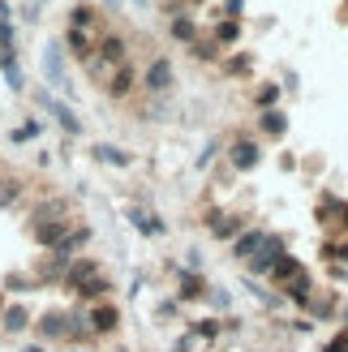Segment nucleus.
I'll return each mask as SVG.
<instances>
[{"instance_id":"nucleus-1","label":"nucleus","mask_w":348,"mask_h":352,"mask_svg":"<svg viewBox=\"0 0 348 352\" xmlns=\"http://www.w3.org/2000/svg\"><path fill=\"white\" fill-rule=\"evenodd\" d=\"M39 65H43V82H47V91H61V95H65V103L74 99V78H69L65 43H61V39H47V43H43Z\"/></svg>"},{"instance_id":"nucleus-2","label":"nucleus","mask_w":348,"mask_h":352,"mask_svg":"<svg viewBox=\"0 0 348 352\" xmlns=\"http://www.w3.org/2000/svg\"><path fill=\"white\" fill-rule=\"evenodd\" d=\"M288 254V236H280V232H267L263 236V245L254 250V258L246 262V275H254V279H267V271L275 267Z\"/></svg>"},{"instance_id":"nucleus-3","label":"nucleus","mask_w":348,"mask_h":352,"mask_svg":"<svg viewBox=\"0 0 348 352\" xmlns=\"http://www.w3.org/2000/svg\"><path fill=\"white\" fill-rule=\"evenodd\" d=\"M34 103H39V108L52 116V120H56V125L69 133V138H82V120H78V112H74V103H65V99H56V95H52V91H34Z\"/></svg>"},{"instance_id":"nucleus-4","label":"nucleus","mask_w":348,"mask_h":352,"mask_svg":"<svg viewBox=\"0 0 348 352\" xmlns=\"http://www.w3.org/2000/svg\"><path fill=\"white\" fill-rule=\"evenodd\" d=\"M172 86H177V65H172L168 56H155V60L142 69V91L155 95V99H168Z\"/></svg>"},{"instance_id":"nucleus-5","label":"nucleus","mask_w":348,"mask_h":352,"mask_svg":"<svg viewBox=\"0 0 348 352\" xmlns=\"http://www.w3.org/2000/svg\"><path fill=\"white\" fill-rule=\"evenodd\" d=\"M228 168L241 172V176H250L263 168V142L258 138H237V142L228 146Z\"/></svg>"},{"instance_id":"nucleus-6","label":"nucleus","mask_w":348,"mask_h":352,"mask_svg":"<svg viewBox=\"0 0 348 352\" xmlns=\"http://www.w3.org/2000/svg\"><path fill=\"white\" fill-rule=\"evenodd\" d=\"M34 336H39V344H69V309H43L34 318Z\"/></svg>"},{"instance_id":"nucleus-7","label":"nucleus","mask_w":348,"mask_h":352,"mask_svg":"<svg viewBox=\"0 0 348 352\" xmlns=\"http://www.w3.org/2000/svg\"><path fill=\"white\" fill-rule=\"evenodd\" d=\"M275 292H280L284 296V301H288V309H309V301H314V292H318V284H314V275H309V267L301 271V275H292L288 279V284L284 288H275Z\"/></svg>"},{"instance_id":"nucleus-8","label":"nucleus","mask_w":348,"mask_h":352,"mask_svg":"<svg viewBox=\"0 0 348 352\" xmlns=\"http://www.w3.org/2000/svg\"><path fill=\"white\" fill-rule=\"evenodd\" d=\"M172 275H177V292H172V296H177L181 305L206 301V288H211V284H206V275H202V271H185V267H172Z\"/></svg>"},{"instance_id":"nucleus-9","label":"nucleus","mask_w":348,"mask_h":352,"mask_svg":"<svg viewBox=\"0 0 348 352\" xmlns=\"http://www.w3.org/2000/svg\"><path fill=\"white\" fill-rule=\"evenodd\" d=\"M95 275H103L99 258H91V254H78V258H74V262L65 267V279H61V288H65V292H78L82 284H91Z\"/></svg>"},{"instance_id":"nucleus-10","label":"nucleus","mask_w":348,"mask_h":352,"mask_svg":"<svg viewBox=\"0 0 348 352\" xmlns=\"http://www.w3.org/2000/svg\"><path fill=\"white\" fill-rule=\"evenodd\" d=\"M86 318H91V331H95V340L99 336H116L120 331V305L116 301H99V305H86Z\"/></svg>"},{"instance_id":"nucleus-11","label":"nucleus","mask_w":348,"mask_h":352,"mask_svg":"<svg viewBox=\"0 0 348 352\" xmlns=\"http://www.w3.org/2000/svg\"><path fill=\"white\" fill-rule=\"evenodd\" d=\"M246 215H232V210H211V215H206V232H211L215 241H237L241 232H246Z\"/></svg>"},{"instance_id":"nucleus-12","label":"nucleus","mask_w":348,"mask_h":352,"mask_svg":"<svg viewBox=\"0 0 348 352\" xmlns=\"http://www.w3.org/2000/svg\"><path fill=\"white\" fill-rule=\"evenodd\" d=\"M69 228H74V215H65V219H43V223H30V236H34V245H39V250H56Z\"/></svg>"},{"instance_id":"nucleus-13","label":"nucleus","mask_w":348,"mask_h":352,"mask_svg":"<svg viewBox=\"0 0 348 352\" xmlns=\"http://www.w3.org/2000/svg\"><path fill=\"white\" fill-rule=\"evenodd\" d=\"M95 56L103 60V65H112V69H120V65H129V39L125 34H103V39L95 43Z\"/></svg>"},{"instance_id":"nucleus-14","label":"nucleus","mask_w":348,"mask_h":352,"mask_svg":"<svg viewBox=\"0 0 348 352\" xmlns=\"http://www.w3.org/2000/svg\"><path fill=\"white\" fill-rule=\"evenodd\" d=\"M305 318L314 322V327L340 318V292H336V288H318V292H314V301H309V309H305Z\"/></svg>"},{"instance_id":"nucleus-15","label":"nucleus","mask_w":348,"mask_h":352,"mask_svg":"<svg viewBox=\"0 0 348 352\" xmlns=\"http://www.w3.org/2000/svg\"><path fill=\"white\" fill-rule=\"evenodd\" d=\"M125 219H129V223H133L142 236H151V241L168 236V223H164V215H155V210H146V206H125Z\"/></svg>"},{"instance_id":"nucleus-16","label":"nucleus","mask_w":348,"mask_h":352,"mask_svg":"<svg viewBox=\"0 0 348 352\" xmlns=\"http://www.w3.org/2000/svg\"><path fill=\"white\" fill-rule=\"evenodd\" d=\"M263 236H267V228H263V223H250L246 232H241V236H237V241L228 245V258L246 267V262L254 258V250H258V245H263Z\"/></svg>"},{"instance_id":"nucleus-17","label":"nucleus","mask_w":348,"mask_h":352,"mask_svg":"<svg viewBox=\"0 0 348 352\" xmlns=\"http://www.w3.org/2000/svg\"><path fill=\"white\" fill-rule=\"evenodd\" d=\"M30 327H34V314H30V305L13 301V305H5V309H0V331H5V336H26Z\"/></svg>"},{"instance_id":"nucleus-18","label":"nucleus","mask_w":348,"mask_h":352,"mask_svg":"<svg viewBox=\"0 0 348 352\" xmlns=\"http://www.w3.org/2000/svg\"><path fill=\"white\" fill-rule=\"evenodd\" d=\"M91 228H86V223H74V228H69V232L61 236V245H56V250H47V254H56V258H65V262H74L82 250H86V245H91Z\"/></svg>"},{"instance_id":"nucleus-19","label":"nucleus","mask_w":348,"mask_h":352,"mask_svg":"<svg viewBox=\"0 0 348 352\" xmlns=\"http://www.w3.org/2000/svg\"><path fill=\"white\" fill-rule=\"evenodd\" d=\"M103 86H108V95H112V99H129L138 86H142V74H138L133 65H120V69H112V78L103 82Z\"/></svg>"},{"instance_id":"nucleus-20","label":"nucleus","mask_w":348,"mask_h":352,"mask_svg":"<svg viewBox=\"0 0 348 352\" xmlns=\"http://www.w3.org/2000/svg\"><path fill=\"white\" fill-rule=\"evenodd\" d=\"M284 133H288V112H284V108L258 112V138H267V142H280Z\"/></svg>"},{"instance_id":"nucleus-21","label":"nucleus","mask_w":348,"mask_h":352,"mask_svg":"<svg viewBox=\"0 0 348 352\" xmlns=\"http://www.w3.org/2000/svg\"><path fill=\"white\" fill-rule=\"evenodd\" d=\"M61 43H65V52H69V56H74V60H82V65L95 56V39H91V30H74V26H69Z\"/></svg>"},{"instance_id":"nucleus-22","label":"nucleus","mask_w":348,"mask_h":352,"mask_svg":"<svg viewBox=\"0 0 348 352\" xmlns=\"http://www.w3.org/2000/svg\"><path fill=\"white\" fill-rule=\"evenodd\" d=\"M301 271H305V262H301L297 254H284V258H280V262H275V267L267 271V279H263V284H271V288H284L288 279H292V275H301Z\"/></svg>"},{"instance_id":"nucleus-23","label":"nucleus","mask_w":348,"mask_h":352,"mask_svg":"<svg viewBox=\"0 0 348 352\" xmlns=\"http://www.w3.org/2000/svg\"><path fill=\"white\" fill-rule=\"evenodd\" d=\"M112 288H116V284H112L108 275H95L91 284H82L74 296H78V305H99V301H108V296H112Z\"/></svg>"},{"instance_id":"nucleus-24","label":"nucleus","mask_w":348,"mask_h":352,"mask_svg":"<svg viewBox=\"0 0 348 352\" xmlns=\"http://www.w3.org/2000/svg\"><path fill=\"white\" fill-rule=\"evenodd\" d=\"M0 74H5V86H9V91H17V95L26 91V74H22L17 52H0Z\"/></svg>"},{"instance_id":"nucleus-25","label":"nucleus","mask_w":348,"mask_h":352,"mask_svg":"<svg viewBox=\"0 0 348 352\" xmlns=\"http://www.w3.org/2000/svg\"><path fill=\"white\" fill-rule=\"evenodd\" d=\"M91 155H95L99 164H108V168H129V164H133V155H129L125 146H112V142H95Z\"/></svg>"},{"instance_id":"nucleus-26","label":"nucleus","mask_w":348,"mask_h":352,"mask_svg":"<svg viewBox=\"0 0 348 352\" xmlns=\"http://www.w3.org/2000/svg\"><path fill=\"white\" fill-rule=\"evenodd\" d=\"M168 34H172V39H177V43H194L198 39V22H194V13H172V22H168Z\"/></svg>"},{"instance_id":"nucleus-27","label":"nucleus","mask_w":348,"mask_h":352,"mask_svg":"<svg viewBox=\"0 0 348 352\" xmlns=\"http://www.w3.org/2000/svg\"><path fill=\"white\" fill-rule=\"evenodd\" d=\"M219 65H224V74H228L232 82H237V78H250V74H254V52H228Z\"/></svg>"},{"instance_id":"nucleus-28","label":"nucleus","mask_w":348,"mask_h":352,"mask_svg":"<svg viewBox=\"0 0 348 352\" xmlns=\"http://www.w3.org/2000/svg\"><path fill=\"white\" fill-rule=\"evenodd\" d=\"M211 39H215L224 52H232V47L241 43V22H228V17H219L215 30H211Z\"/></svg>"},{"instance_id":"nucleus-29","label":"nucleus","mask_w":348,"mask_h":352,"mask_svg":"<svg viewBox=\"0 0 348 352\" xmlns=\"http://www.w3.org/2000/svg\"><path fill=\"white\" fill-rule=\"evenodd\" d=\"M280 95H284V86H280V82H263V86L254 91V108H258V112L280 108Z\"/></svg>"},{"instance_id":"nucleus-30","label":"nucleus","mask_w":348,"mask_h":352,"mask_svg":"<svg viewBox=\"0 0 348 352\" xmlns=\"http://www.w3.org/2000/svg\"><path fill=\"white\" fill-rule=\"evenodd\" d=\"M189 331H194L198 344H215L224 336V318H198V322H189Z\"/></svg>"},{"instance_id":"nucleus-31","label":"nucleus","mask_w":348,"mask_h":352,"mask_svg":"<svg viewBox=\"0 0 348 352\" xmlns=\"http://www.w3.org/2000/svg\"><path fill=\"white\" fill-rule=\"evenodd\" d=\"M189 56H198L202 65H215V60H224V47L215 39H194L189 43Z\"/></svg>"},{"instance_id":"nucleus-32","label":"nucleus","mask_w":348,"mask_h":352,"mask_svg":"<svg viewBox=\"0 0 348 352\" xmlns=\"http://www.w3.org/2000/svg\"><path fill=\"white\" fill-rule=\"evenodd\" d=\"M95 17H99V9L82 0V5L69 9V26H74V30H91V26H95Z\"/></svg>"},{"instance_id":"nucleus-33","label":"nucleus","mask_w":348,"mask_h":352,"mask_svg":"<svg viewBox=\"0 0 348 352\" xmlns=\"http://www.w3.org/2000/svg\"><path fill=\"white\" fill-rule=\"evenodd\" d=\"M344 210V198H336V193H323L318 198V223H336Z\"/></svg>"},{"instance_id":"nucleus-34","label":"nucleus","mask_w":348,"mask_h":352,"mask_svg":"<svg viewBox=\"0 0 348 352\" xmlns=\"http://www.w3.org/2000/svg\"><path fill=\"white\" fill-rule=\"evenodd\" d=\"M39 133H43V120H34V116H30V120H22L17 129H9V142H13V146H22V142H30V138H39Z\"/></svg>"},{"instance_id":"nucleus-35","label":"nucleus","mask_w":348,"mask_h":352,"mask_svg":"<svg viewBox=\"0 0 348 352\" xmlns=\"http://www.w3.org/2000/svg\"><path fill=\"white\" fill-rule=\"evenodd\" d=\"M206 305L215 309V318H228V309H232V292H224V288H206Z\"/></svg>"},{"instance_id":"nucleus-36","label":"nucleus","mask_w":348,"mask_h":352,"mask_svg":"<svg viewBox=\"0 0 348 352\" xmlns=\"http://www.w3.org/2000/svg\"><path fill=\"white\" fill-rule=\"evenodd\" d=\"M219 151H224V142H219V138H211V142H206L202 151H198V160H194V168L202 172V168H211L215 160H219Z\"/></svg>"},{"instance_id":"nucleus-37","label":"nucleus","mask_w":348,"mask_h":352,"mask_svg":"<svg viewBox=\"0 0 348 352\" xmlns=\"http://www.w3.org/2000/svg\"><path fill=\"white\" fill-rule=\"evenodd\" d=\"M17 198H22V181H13V176H9V181H0V210H9Z\"/></svg>"},{"instance_id":"nucleus-38","label":"nucleus","mask_w":348,"mask_h":352,"mask_svg":"<svg viewBox=\"0 0 348 352\" xmlns=\"http://www.w3.org/2000/svg\"><path fill=\"white\" fill-rule=\"evenodd\" d=\"M5 288H9V292H34L39 284H34V275H30V271H22V275L13 271V275L5 279Z\"/></svg>"},{"instance_id":"nucleus-39","label":"nucleus","mask_w":348,"mask_h":352,"mask_svg":"<svg viewBox=\"0 0 348 352\" xmlns=\"http://www.w3.org/2000/svg\"><path fill=\"white\" fill-rule=\"evenodd\" d=\"M177 314H181V301H177V296H164V301L155 305V318H160V322H172Z\"/></svg>"},{"instance_id":"nucleus-40","label":"nucleus","mask_w":348,"mask_h":352,"mask_svg":"<svg viewBox=\"0 0 348 352\" xmlns=\"http://www.w3.org/2000/svg\"><path fill=\"white\" fill-rule=\"evenodd\" d=\"M219 17H228V22H241V17H246V0H224V5H219Z\"/></svg>"},{"instance_id":"nucleus-41","label":"nucleus","mask_w":348,"mask_h":352,"mask_svg":"<svg viewBox=\"0 0 348 352\" xmlns=\"http://www.w3.org/2000/svg\"><path fill=\"white\" fill-rule=\"evenodd\" d=\"M323 352H348V327H340V331H331V340L323 344Z\"/></svg>"},{"instance_id":"nucleus-42","label":"nucleus","mask_w":348,"mask_h":352,"mask_svg":"<svg viewBox=\"0 0 348 352\" xmlns=\"http://www.w3.org/2000/svg\"><path fill=\"white\" fill-rule=\"evenodd\" d=\"M0 52H17V30H13V22H0Z\"/></svg>"},{"instance_id":"nucleus-43","label":"nucleus","mask_w":348,"mask_h":352,"mask_svg":"<svg viewBox=\"0 0 348 352\" xmlns=\"http://www.w3.org/2000/svg\"><path fill=\"white\" fill-rule=\"evenodd\" d=\"M309 331H314V322H309L305 314L301 318H288V336H309Z\"/></svg>"},{"instance_id":"nucleus-44","label":"nucleus","mask_w":348,"mask_h":352,"mask_svg":"<svg viewBox=\"0 0 348 352\" xmlns=\"http://www.w3.org/2000/svg\"><path fill=\"white\" fill-rule=\"evenodd\" d=\"M198 348V340H194V331H185V336L177 340V344H172V352H194Z\"/></svg>"},{"instance_id":"nucleus-45","label":"nucleus","mask_w":348,"mask_h":352,"mask_svg":"<svg viewBox=\"0 0 348 352\" xmlns=\"http://www.w3.org/2000/svg\"><path fill=\"white\" fill-rule=\"evenodd\" d=\"M323 267H327V275H331V279H340V284L348 279V267H344V262H323Z\"/></svg>"},{"instance_id":"nucleus-46","label":"nucleus","mask_w":348,"mask_h":352,"mask_svg":"<svg viewBox=\"0 0 348 352\" xmlns=\"http://www.w3.org/2000/svg\"><path fill=\"white\" fill-rule=\"evenodd\" d=\"M241 331H246V322H241V318H232V314H228V318H224V336H241Z\"/></svg>"},{"instance_id":"nucleus-47","label":"nucleus","mask_w":348,"mask_h":352,"mask_svg":"<svg viewBox=\"0 0 348 352\" xmlns=\"http://www.w3.org/2000/svg\"><path fill=\"white\" fill-rule=\"evenodd\" d=\"M22 17H26V22H39V0H34V5H26Z\"/></svg>"},{"instance_id":"nucleus-48","label":"nucleus","mask_w":348,"mask_h":352,"mask_svg":"<svg viewBox=\"0 0 348 352\" xmlns=\"http://www.w3.org/2000/svg\"><path fill=\"white\" fill-rule=\"evenodd\" d=\"M297 82H301L297 74H284V82H280V86H284V91H288V95H292V91H297Z\"/></svg>"},{"instance_id":"nucleus-49","label":"nucleus","mask_w":348,"mask_h":352,"mask_svg":"<svg viewBox=\"0 0 348 352\" xmlns=\"http://www.w3.org/2000/svg\"><path fill=\"white\" fill-rule=\"evenodd\" d=\"M0 22H13V9H9V0H0Z\"/></svg>"},{"instance_id":"nucleus-50","label":"nucleus","mask_w":348,"mask_h":352,"mask_svg":"<svg viewBox=\"0 0 348 352\" xmlns=\"http://www.w3.org/2000/svg\"><path fill=\"white\" fill-rule=\"evenodd\" d=\"M336 223H340V232L348 236V202H344V210H340V219H336Z\"/></svg>"},{"instance_id":"nucleus-51","label":"nucleus","mask_w":348,"mask_h":352,"mask_svg":"<svg viewBox=\"0 0 348 352\" xmlns=\"http://www.w3.org/2000/svg\"><path fill=\"white\" fill-rule=\"evenodd\" d=\"M22 352H47V344H26Z\"/></svg>"},{"instance_id":"nucleus-52","label":"nucleus","mask_w":348,"mask_h":352,"mask_svg":"<svg viewBox=\"0 0 348 352\" xmlns=\"http://www.w3.org/2000/svg\"><path fill=\"white\" fill-rule=\"evenodd\" d=\"M103 5H108V9H120V0H103Z\"/></svg>"},{"instance_id":"nucleus-53","label":"nucleus","mask_w":348,"mask_h":352,"mask_svg":"<svg viewBox=\"0 0 348 352\" xmlns=\"http://www.w3.org/2000/svg\"><path fill=\"white\" fill-rule=\"evenodd\" d=\"M69 352H86V348H69Z\"/></svg>"},{"instance_id":"nucleus-54","label":"nucleus","mask_w":348,"mask_h":352,"mask_svg":"<svg viewBox=\"0 0 348 352\" xmlns=\"http://www.w3.org/2000/svg\"><path fill=\"white\" fill-rule=\"evenodd\" d=\"M133 5H146V0H133Z\"/></svg>"}]
</instances>
